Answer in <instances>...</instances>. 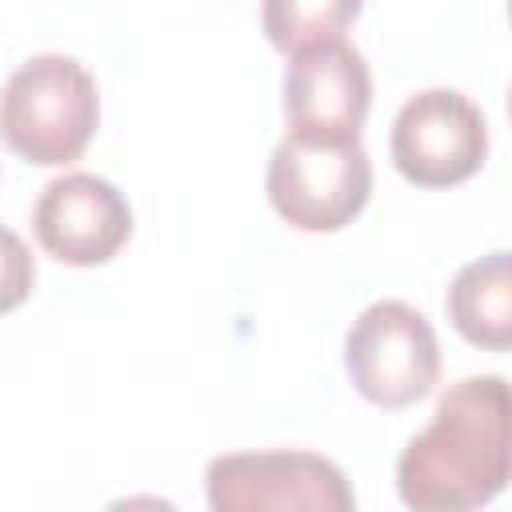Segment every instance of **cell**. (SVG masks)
<instances>
[{
    "label": "cell",
    "mask_w": 512,
    "mask_h": 512,
    "mask_svg": "<svg viewBox=\"0 0 512 512\" xmlns=\"http://www.w3.org/2000/svg\"><path fill=\"white\" fill-rule=\"evenodd\" d=\"M512 468L504 376H464L396 460V492L416 512H468L496 500Z\"/></svg>",
    "instance_id": "obj_1"
},
{
    "label": "cell",
    "mask_w": 512,
    "mask_h": 512,
    "mask_svg": "<svg viewBox=\"0 0 512 512\" xmlns=\"http://www.w3.org/2000/svg\"><path fill=\"white\" fill-rule=\"evenodd\" d=\"M96 128L100 88L76 56H28L0 92V136L36 168H64L80 160Z\"/></svg>",
    "instance_id": "obj_2"
},
{
    "label": "cell",
    "mask_w": 512,
    "mask_h": 512,
    "mask_svg": "<svg viewBox=\"0 0 512 512\" xmlns=\"http://www.w3.org/2000/svg\"><path fill=\"white\" fill-rule=\"evenodd\" d=\"M268 204L300 232H340L372 196V160L360 140L284 132L268 156Z\"/></svg>",
    "instance_id": "obj_3"
},
{
    "label": "cell",
    "mask_w": 512,
    "mask_h": 512,
    "mask_svg": "<svg viewBox=\"0 0 512 512\" xmlns=\"http://www.w3.org/2000/svg\"><path fill=\"white\" fill-rule=\"evenodd\" d=\"M212 512H352L356 492L340 464L304 448L228 452L204 468Z\"/></svg>",
    "instance_id": "obj_4"
},
{
    "label": "cell",
    "mask_w": 512,
    "mask_h": 512,
    "mask_svg": "<svg viewBox=\"0 0 512 512\" xmlns=\"http://www.w3.org/2000/svg\"><path fill=\"white\" fill-rule=\"evenodd\" d=\"M344 368L368 404L408 408L440 380V344L420 308L404 300H376L344 336Z\"/></svg>",
    "instance_id": "obj_5"
},
{
    "label": "cell",
    "mask_w": 512,
    "mask_h": 512,
    "mask_svg": "<svg viewBox=\"0 0 512 512\" xmlns=\"http://www.w3.org/2000/svg\"><path fill=\"white\" fill-rule=\"evenodd\" d=\"M388 152L396 172L416 188H452L488 160V120L456 88L408 96L392 120Z\"/></svg>",
    "instance_id": "obj_6"
},
{
    "label": "cell",
    "mask_w": 512,
    "mask_h": 512,
    "mask_svg": "<svg viewBox=\"0 0 512 512\" xmlns=\"http://www.w3.org/2000/svg\"><path fill=\"white\" fill-rule=\"evenodd\" d=\"M32 232L52 260L96 268L128 244L132 208L112 180L92 172H64L40 188L32 204Z\"/></svg>",
    "instance_id": "obj_7"
},
{
    "label": "cell",
    "mask_w": 512,
    "mask_h": 512,
    "mask_svg": "<svg viewBox=\"0 0 512 512\" xmlns=\"http://www.w3.org/2000/svg\"><path fill=\"white\" fill-rule=\"evenodd\" d=\"M284 68V116L292 132L360 140L372 108V72L356 44L344 36L288 52Z\"/></svg>",
    "instance_id": "obj_8"
},
{
    "label": "cell",
    "mask_w": 512,
    "mask_h": 512,
    "mask_svg": "<svg viewBox=\"0 0 512 512\" xmlns=\"http://www.w3.org/2000/svg\"><path fill=\"white\" fill-rule=\"evenodd\" d=\"M452 328L488 352H504L512 344V272H508V252L496 248L480 260H468L448 296H444Z\"/></svg>",
    "instance_id": "obj_9"
},
{
    "label": "cell",
    "mask_w": 512,
    "mask_h": 512,
    "mask_svg": "<svg viewBox=\"0 0 512 512\" xmlns=\"http://www.w3.org/2000/svg\"><path fill=\"white\" fill-rule=\"evenodd\" d=\"M364 0H264L260 4V28L276 52H296L320 40L344 36Z\"/></svg>",
    "instance_id": "obj_10"
},
{
    "label": "cell",
    "mask_w": 512,
    "mask_h": 512,
    "mask_svg": "<svg viewBox=\"0 0 512 512\" xmlns=\"http://www.w3.org/2000/svg\"><path fill=\"white\" fill-rule=\"evenodd\" d=\"M36 284V260L32 248L24 244L20 232H12L8 224H0V316L20 308L32 296Z\"/></svg>",
    "instance_id": "obj_11"
}]
</instances>
